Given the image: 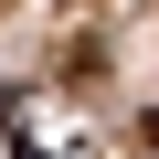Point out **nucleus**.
<instances>
[{
    "mask_svg": "<svg viewBox=\"0 0 159 159\" xmlns=\"http://www.w3.org/2000/svg\"><path fill=\"white\" fill-rule=\"evenodd\" d=\"M148 148H159V106H148Z\"/></svg>",
    "mask_w": 159,
    "mask_h": 159,
    "instance_id": "1",
    "label": "nucleus"
},
{
    "mask_svg": "<svg viewBox=\"0 0 159 159\" xmlns=\"http://www.w3.org/2000/svg\"><path fill=\"white\" fill-rule=\"evenodd\" d=\"M21 159H32V148H21Z\"/></svg>",
    "mask_w": 159,
    "mask_h": 159,
    "instance_id": "2",
    "label": "nucleus"
}]
</instances>
